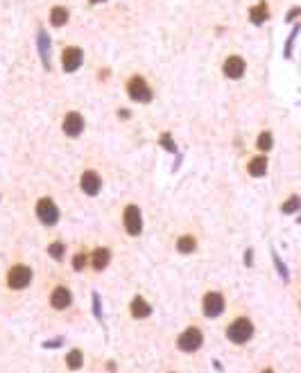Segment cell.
Masks as SVG:
<instances>
[{"instance_id":"obj_12","label":"cell","mask_w":301,"mask_h":373,"mask_svg":"<svg viewBox=\"0 0 301 373\" xmlns=\"http://www.w3.org/2000/svg\"><path fill=\"white\" fill-rule=\"evenodd\" d=\"M50 303H52V308H57V310L68 308V305H70V292H68L66 287H57V289L52 292Z\"/></svg>"},{"instance_id":"obj_20","label":"cell","mask_w":301,"mask_h":373,"mask_svg":"<svg viewBox=\"0 0 301 373\" xmlns=\"http://www.w3.org/2000/svg\"><path fill=\"white\" fill-rule=\"evenodd\" d=\"M299 208V197H290L288 204L281 206V213H286V215H290V213H294Z\"/></svg>"},{"instance_id":"obj_1","label":"cell","mask_w":301,"mask_h":373,"mask_svg":"<svg viewBox=\"0 0 301 373\" xmlns=\"http://www.w3.org/2000/svg\"><path fill=\"white\" fill-rule=\"evenodd\" d=\"M251 335H254V326L249 319H236L227 328V337L236 344H245L247 339H251Z\"/></svg>"},{"instance_id":"obj_24","label":"cell","mask_w":301,"mask_h":373,"mask_svg":"<svg viewBox=\"0 0 301 373\" xmlns=\"http://www.w3.org/2000/svg\"><path fill=\"white\" fill-rule=\"evenodd\" d=\"M73 267H75V270H84V267H86V256H84V254H77V256H75Z\"/></svg>"},{"instance_id":"obj_25","label":"cell","mask_w":301,"mask_h":373,"mask_svg":"<svg viewBox=\"0 0 301 373\" xmlns=\"http://www.w3.org/2000/svg\"><path fill=\"white\" fill-rule=\"evenodd\" d=\"M161 142H163V147H166L168 152H174V142L170 140V134H163L161 136Z\"/></svg>"},{"instance_id":"obj_14","label":"cell","mask_w":301,"mask_h":373,"mask_svg":"<svg viewBox=\"0 0 301 373\" xmlns=\"http://www.w3.org/2000/svg\"><path fill=\"white\" fill-rule=\"evenodd\" d=\"M267 5L265 3H258L256 7H251V12H249V18H251V23L254 25H263L267 20Z\"/></svg>"},{"instance_id":"obj_15","label":"cell","mask_w":301,"mask_h":373,"mask_svg":"<svg viewBox=\"0 0 301 373\" xmlns=\"http://www.w3.org/2000/svg\"><path fill=\"white\" fill-rule=\"evenodd\" d=\"M150 312H152V308L141 299V296H136V299L131 301V315H134L136 319H143V317H147Z\"/></svg>"},{"instance_id":"obj_5","label":"cell","mask_w":301,"mask_h":373,"mask_svg":"<svg viewBox=\"0 0 301 373\" xmlns=\"http://www.w3.org/2000/svg\"><path fill=\"white\" fill-rule=\"evenodd\" d=\"M202 346V333L199 328H188L182 337H179V348L186 350V353H193Z\"/></svg>"},{"instance_id":"obj_13","label":"cell","mask_w":301,"mask_h":373,"mask_svg":"<svg viewBox=\"0 0 301 373\" xmlns=\"http://www.w3.org/2000/svg\"><path fill=\"white\" fill-rule=\"evenodd\" d=\"M247 170H249L251 177H263V174L267 172V158H265V156H256V158H251L249 165H247Z\"/></svg>"},{"instance_id":"obj_19","label":"cell","mask_w":301,"mask_h":373,"mask_svg":"<svg viewBox=\"0 0 301 373\" xmlns=\"http://www.w3.org/2000/svg\"><path fill=\"white\" fill-rule=\"evenodd\" d=\"M50 20H52V25L54 27H62L66 20H68V12H66L64 7H54L52 9V14H50Z\"/></svg>"},{"instance_id":"obj_18","label":"cell","mask_w":301,"mask_h":373,"mask_svg":"<svg viewBox=\"0 0 301 373\" xmlns=\"http://www.w3.org/2000/svg\"><path fill=\"white\" fill-rule=\"evenodd\" d=\"M195 246H197V242H195L193 235H184V238H179V242H177L179 254H193Z\"/></svg>"},{"instance_id":"obj_8","label":"cell","mask_w":301,"mask_h":373,"mask_svg":"<svg viewBox=\"0 0 301 373\" xmlns=\"http://www.w3.org/2000/svg\"><path fill=\"white\" fill-rule=\"evenodd\" d=\"M82 59H84V54H82L79 48H66L64 54H62L64 70H66V73H73V70H77L79 66H82Z\"/></svg>"},{"instance_id":"obj_2","label":"cell","mask_w":301,"mask_h":373,"mask_svg":"<svg viewBox=\"0 0 301 373\" xmlns=\"http://www.w3.org/2000/svg\"><path fill=\"white\" fill-rule=\"evenodd\" d=\"M127 93H129V97L134 102H150L152 100V89L147 86V81L143 79V77H131L129 79V84H127Z\"/></svg>"},{"instance_id":"obj_7","label":"cell","mask_w":301,"mask_h":373,"mask_svg":"<svg viewBox=\"0 0 301 373\" xmlns=\"http://www.w3.org/2000/svg\"><path fill=\"white\" fill-rule=\"evenodd\" d=\"M224 310V299L220 292H209L204 296V315L206 317H220Z\"/></svg>"},{"instance_id":"obj_4","label":"cell","mask_w":301,"mask_h":373,"mask_svg":"<svg viewBox=\"0 0 301 373\" xmlns=\"http://www.w3.org/2000/svg\"><path fill=\"white\" fill-rule=\"evenodd\" d=\"M36 217H39L43 224H48V226L57 224L59 211H57V206H54V201L52 199H41L39 204H36Z\"/></svg>"},{"instance_id":"obj_26","label":"cell","mask_w":301,"mask_h":373,"mask_svg":"<svg viewBox=\"0 0 301 373\" xmlns=\"http://www.w3.org/2000/svg\"><path fill=\"white\" fill-rule=\"evenodd\" d=\"M245 262H247V265H251V251H247V254H245Z\"/></svg>"},{"instance_id":"obj_6","label":"cell","mask_w":301,"mask_h":373,"mask_svg":"<svg viewBox=\"0 0 301 373\" xmlns=\"http://www.w3.org/2000/svg\"><path fill=\"white\" fill-rule=\"evenodd\" d=\"M125 229L129 235H138L143 229V219H141V211L136 206H127L125 208Z\"/></svg>"},{"instance_id":"obj_3","label":"cell","mask_w":301,"mask_h":373,"mask_svg":"<svg viewBox=\"0 0 301 373\" xmlns=\"http://www.w3.org/2000/svg\"><path fill=\"white\" fill-rule=\"evenodd\" d=\"M30 281H32V270H27V267H23V265L12 267L9 274H7V285L12 289H23V287L30 285Z\"/></svg>"},{"instance_id":"obj_9","label":"cell","mask_w":301,"mask_h":373,"mask_svg":"<svg viewBox=\"0 0 301 373\" xmlns=\"http://www.w3.org/2000/svg\"><path fill=\"white\" fill-rule=\"evenodd\" d=\"M82 129H84V118H82L77 111H70L68 116L64 118V131H66V136H79Z\"/></svg>"},{"instance_id":"obj_27","label":"cell","mask_w":301,"mask_h":373,"mask_svg":"<svg viewBox=\"0 0 301 373\" xmlns=\"http://www.w3.org/2000/svg\"><path fill=\"white\" fill-rule=\"evenodd\" d=\"M91 3H102V0H91Z\"/></svg>"},{"instance_id":"obj_21","label":"cell","mask_w":301,"mask_h":373,"mask_svg":"<svg viewBox=\"0 0 301 373\" xmlns=\"http://www.w3.org/2000/svg\"><path fill=\"white\" fill-rule=\"evenodd\" d=\"M258 150H263V152H267V150H272V134H260L258 136Z\"/></svg>"},{"instance_id":"obj_11","label":"cell","mask_w":301,"mask_h":373,"mask_svg":"<svg viewBox=\"0 0 301 373\" xmlns=\"http://www.w3.org/2000/svg\"><path fill=\"white\" fill-rule=\"evenodd\" d=\"M79 185H82V190H84L86 195H97L100 193V188H102V181L95 172H84L82 174V179H79Z\"/></svg>"},{"instance_id":"obj_23","label":"cell","mask_w":301,"mask_h":373,"mask_svg":"<svg viewBox=\"0 0 301 373\" xmlns=\"http://www.w3.org/2000/svg\"><path fill=\"white\" fill-rule=\"evenodd\" d=\"M48 251H50V256L54 258V260H62V258H64V244L62 242L50 244V249H48Z\"/></svg>"},{"instance_id":"obj_10","label":"cell","mask_w":301,"mask_h":373,"mask_svg":"<svg viewBox=\"0 0 301 373\" xmlns=\"http://www.w3.org/2000/svg\"><path fill=\"white\" fill-rule=\"evenodd\" d=\"M243 73H245V59L243 57H229L227 61H224V75L227 77H231V79H238V77H243Z\"/></svg>"},{"instance_id":"obj_17","label":"cell","mask_w":301,"mask_h":373,"mask_svg":"<svg viewBox=\"0 0 301 373\" xmlns=\"http://www.w3.org/2000/svg\"><path fill=\"white\" fill-rule=\"evenodd\" d=\"M39 50H41V59H43V66L50 68V59H48V52H50V43H48V36L46 32H39Z\"/></svg>"},{"instance_id":"obj_22","label":"cell","mask_w":301,"mask_h":373,"mask_svg":"<svg viewBox=\"0 0 301 373\" xmlns=\"http://www.w3.org/2000/svg\"><path fill=\"white\" fill-rule=\"evenodd\" d=\"M66 362H68L70 369H79V366H82V353H79V350H73Z\"/></svg>"},{"instance_id":"obj_16","label":"cell","mask_w":301,"mask_h":373,"mask_svg":"<svg viewBox=\"0 0 301 373\" xmlns=\"http://www.w3.org/2000/svg\"><path fill=\"white\" fill-rule=\"evenodd\" d=\"M109 258H111V254H109V249H97L95 254H93V267H95L97 272L105 270V267L109 265Z\"/></svg>"}]
</instances>
